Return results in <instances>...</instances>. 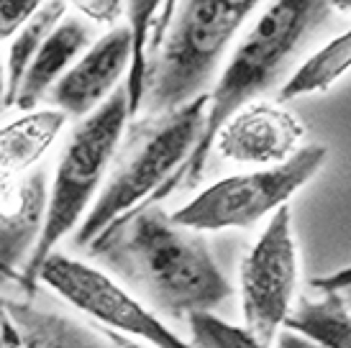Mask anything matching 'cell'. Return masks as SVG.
Listing matches in <instances>:
<instances>
[{
    "label": "cell",
    "instance_id": "d6986e66",
    "mask_svg": "<svg viewBox=\"0 0 351 348\" xmlns=\"http://www.w3.org/2000/svg\"><path fill=\"white\" fill-rule=\"evenodd\" d=\"M47 0H0V41H10L13 34L31 21Z\"/></svg>",
    "mask_w": 351,
    "mask_h": 348
},
{
    "label": "cell",
    "instance_id": "2e32d148",
    "mask_svg": "<svg viewBox=\"0 0 351 348\" xmlns=\"http://www.w3.org/2000/svg\"><path fill=\"white\" fill-rule=\"evenodd\" d=\"M67 16V8L62 0H47L41 5L31 21H26L10 39L8 59L3 62L5 64V108L13 105L16 100V90H19L23 72L31 64L34 54L39 51V47L44 44V39L51 34V29L57 26L59 21Z\"/></svg>",
    "mask_w": 351,
    "mask_h": 348
},
{
    "label": "cell",
    "instance_id": "30bf717a",
    "mask_svg": "<svg viewBox=\"0 0 351 348\" xmlns=\"http://www.w3.org/2000/svg\"><path fill=\"white\" fill-rule=\"evenodd\" d=\"M131 64V34L126 26H113L93 41L72 67L49 90V108L67 118H85L116 92Z\"/></svg>",
    "mask_w": 351,
    "mask_h": 348
},
{
    "label": "cell",
    "instance_id": "8fae6325",
    "mask_svg": "<svg viewBox=\"0 0 351 348\" xmlns=\"http://www.w3.org/2000/svg\"><path fill=\"white\" fill-rule=\"evenodd\" d=\"M93 41H95V26L80 16L67 13L44 39L39 51L34 54L31 64L23 72L19 90H16L13 105L23 113L36 110V105L41 100H47L49 90L59 82V77L77 62L80 54Z\"/></svg>",
    "mask_w": 351,
    "mask_h": 348
},
{
    "label": "cell",
    "instance_id": "9a60e30c",
    "mask_svg": "<svg viewBox=\"0 0 351 348\" xmlns=\"http://www.w3.org/2000/svg\"><path fill=\"white\" fill-rule=\"evenodd\" d=\"M165 0H123V16H126V29L131 34V64L123 82L128 100V118H136L144 100V87H147V69H149V39L154 23L159 18V10Z\"/></svg>",
    "mask_w": 351,
    "mask_h": 348
},
{
    "label": "cell",
    "instance_id": "ac0fdd59",
    "mask_svg": "<svg viewBox=\"0 0 351 348\" xmlns=\"http://www.w3.org/2000/svg\"><path fill=\"white\" fill-rule=\"evenodd\" d=\"M64 8H75L80 18H85L93 26H108L113 29L123 18V0H62Z\"/></svg>",
    "mask_w": 351,
    "mask_h": 348
},
{
    "label": "cell",
    "instance_id": "ffe728a7",
    "mask_svg": "<svg viewBox=\"0 0 351 348\" xmlns=\"http://www.w3.org/2000/svg\"><path fill=\"white\" fill-rule=\"evenodd\" d=\"M177 3H180V0H165V5H162V10H159V18H156L154 31H152V39H149V59L154 57V51L159 49L162 39H165L167 29H169V23H172V18H175Z\"/></svg>",
    "mask_w": 351,
    "mask_h": 348
},
{
    "label": "cell",
    "instance_id": "603a6c76",
    "mask_svg": "<svg viewBox=\"0 0 351 348\" xmlns=\"http://www.w3.org/2000/svg\"><path fill=\"white\" fill-rule=\"evenodd\" d=\"M5 108V64H3V57H0V110Z\"/></svg>",
    "mask_w": 351,
    "mask_h": 348
},
{
    "label": "cell",
    "instance_id": "4fadbf2b",
    "mask_svg": "<svg viewBox=\"0 0 351 348\" xmlns=\"http://www.w3.org/2000/svg\"><path fill=\"white\" fill-rule=\"evenodd\" d=\"M282 330L313 340L318 348H351V315L346 292H321L318 300L300 295Z\"/></svg>",
    "mask_w": 351,
    "mask_h": 348
},
{
    "label": "cell",
    "instance_id": "ba28073f",
    "mask_svg": "<svg viewBox=\"0 0 351 348\" xmlns=\"http://www.w3.org/2000/svg\"><path fill=\"white\" fill-rule=\"evenodd\" d=\"M36 282L47 284L64 302L103 323L106 328L131 336L134 340H144L152 348H195L116 277L88 261L54 251L41 264Z\"/></svg>",
    "mask_w": 351,
    "mask_h": 348
},
{
    "label": "cell",
    "instance_id": "7c38bea8",
    "mask_svg": "<svg viewBox=\"0 0 351 348\" xmlns=\"http://www.w3.org/2000/svg\"><path fill=\"white\" fill-rule=\"evenodd\" d=\"M67 121L57 108H39L0 126V177L19 179V174L29 172L51 149Z\"/></svg>",
    "mask_w": 351,
    "mask_h": 348
},
{
    "label": "cell",
    "instance_id": "52a82bcc",
    "mask_svg": "<svg viewBox=\"0 0 351 348\" xmlns=\"http://www.w3.org/2000/svg\"><path fill=\"white\" fill-rule=\"evenodd\" d=\"M298 284L300 253L293 231V210L290 205H282L269 215L239 266L241 328L262 346L272 348L298 300Z\"/></svg>",
    "mask_w": 351,
    "mask_h": 348
},
{
    "label": "cell",
    "instance_id": "cb8c5ba5",
    "mask_svg": "<svg viewBox=\"0 0 351 348\" xmlns=\"http://www.w3.org/2000/svg\"><path fill=\"white\" fill-rule=\"evenodd\" d=\"M126 348H138V346H126Z\"/></svg>",
    "mask_w": 351,
    "mask_h": 348
},
{
    "label": "cell",
    "instance_id": "8992f818",
    "mask_svg": "<svg viewBox=\"0 0 351 348\" xmlns=\"http://www.w3.org/2000/svg\"><path fill=\"white\" fill-rule=\"evenodd\" d=\"M326 162V144L300 146L298 154L282 164L231 174L208 184L193 200L169 213V221L195 233L252 228L267 215H272L277 208L290 205V197L300 192Z\"/></svg>",
    "mask_w": 351,
    "mask_h": 348
},
{
    "label": "cell",
    "instance_id": "44dd1931",
    "mask_svg": "<svg viewBox=\"0 0 351 348\" xmlns=\"http://www.w3.org/2000/svg\"><path fill=\"white\" fill-rule=\"evenodd\" d=\"M223 3L228 5V8H234L236 13H241L244 18H249V16L254 13V8H256L262 0H223Z\"/></svg>",
    "mask_w": 351,
    "mask_h": 348
},
{
    "label": "cell",
    "instance_id": "9c48e42d",
    "mask_svg": "<svg viewBox=\"0 0 351 348\" xmlns=\"http://www.w3.org/2000/svg\"><path fill=\"white\" fill-rule=\"evenodd\" d=\"M302 141L305 123L293 110L272 100H252L221 123L210 151L231 164L267 169L298 154Z\"/></svg>",
    "mask_w": 351,
    "mask_h": 348
},
{
    "label": "cell",
    "instance_id": "7402d4cb",
    "mask_svg": "<svg viewBox=\"0 0 351 348\" xmlns=\"http://www.w3.org/2000/svg\"><path fill=\"white\" fill-rule=\"evenodd\" d=\"M328 8L336 10V13H341V16H349L351 0H328Z\"/></svg>",
    "mask_w": 351,
    "mask_h": 348
},
{
    "label": "cell",
    "instance_id": "3957f363",
    "mask_svg": "<svg viewBox=\"0 0 351 348\" xmlns=\"http://www.w3.org/2000/svg\"><path fill=\"white\" fill-rule=\"evenodd\" d=\"M205 110L208 92L169 113L144 116L131 128L126 146H118L98 197L75 228V246H90L108 225L147 205L182 169L203 134Z\"/></svg>",
    "mask_w": 351,
    "mask_h": 348
},
{
    "label": "cell",
    "instance_id": "5bb4252c",
    "mask_svg": "<svg viewBox=\"0 0 351 348\" xmlns=\"http://www.w3.org/2000/svg\"><path fill=\"white\" fill-rule=\"evenodd\" d=\"M351 64V34L343 31L339 36H333L328 44H323L318 51H313L311 57L302 62L300 67L293 69V75L285 79L277 90L274 103H290L305 95H321L328 92L341 77H346Z\"/></svg>",
    "mask_w": 351,
    "mask_h": 348
},
{
    "label": "cell",
    "instance_id": "277c9868",
    "mask_svg": "<svg viewBox=\"0 0 351 348\" xmlns=\"http://www.w3.org/2000/svg\"><path fill=\"white\" fill-rule=\"evenodd\" d=\"M128 121L131 118L126 90L121 85L103 105L95 108L90 116L80 118V123L67 136L54 169L39 238L34 243L31 259L23 271L31 284L36 282L41 264L57 251L59 243L88 215L90 205L106 182L118 146L123 141Z\"/></svg>",
    "mask_w": 351,
    "mask_h": 348
},
{
    "label": "cell",
    "instance_id": "7a4b0ae2",
    "mask_svg": "<svg viewBox=\"0 0 351 348\" xmlns=\"http://www.w3.org/2000/svg\"><path fill=\"white\" fill-rule=\"evenodd\" d=\"M328 0H269L267 8L241 34L213 87L208 90L203 134L190 151L182 169L149 200L156 205L175 190H190L200 182L210 146L226 118L241 105L259 100L280 79L290 59L300 51L313 31L328 16Z\"/></svg>",
    "mask_w": 351,
    "mask_h": 348
},
{
    "label": "cell",
    "instance_id": "5b68a950",
    "mask_svg": "<svg viewBox=\"0 0 351 348\" xmlns=\"http://www.w3.org/2000/svg\"><path fill=\"white\" fill-rule=\"evenodd\" d=\"M244 21L223 0H180L165 39L149 59L144 116L169 113L208 92Z\"/></svg>",
    "mask_w": 351,
    "mask_h": 348
},
{
    "label": "cell",
    "instance_id": "6da1fadb",
    "mask_svg": "<svg viewBox=\"0 0 351 348\" xmlns=\"http://www.w3.org/2000/svg\"><path fill=\"white\" fill-rule=\"evenodd\" d=\"M88 249L159 318L187 323L195 315H218L234 297L203 233L175 225L159 205L123 215Z\"/></svg>",
    "mask_w": 351,
    "mask_h": 348
},
{
    "label": "cell",
    "instance_id": "e0dca14e",
    "mask_svg": "<svg viewBox=\"0 0 351 348\" xmlns=\"http://www.w3.org/2000/svg\"><path fill=\"white\" fill-rule=\"evenodd\" d=\"M195 348H267L254 340L241 325H234L221 315H195L187 320Z\"/></svg>",
    "mask_w": 351,
    "mask_h": 348
}]
</instances>
